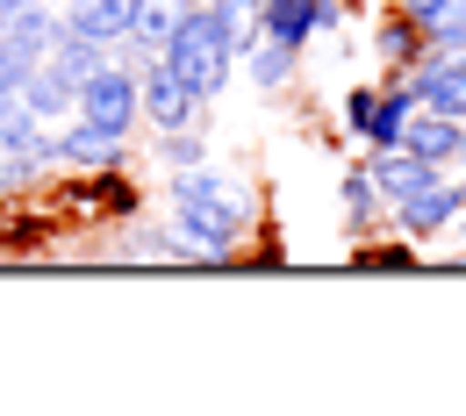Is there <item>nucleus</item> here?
I'll use <instances>...</instances> for the list:
<instances>
[{
	"label": "nucleus",
	"mask_w": 466,
	"mask_h": 416,
	"mask_svg": "<svg viewBox=\"0 0 466 416\" xmlns=\"http://www.w3.org/2000/svg\"><path fill=\"white\" fill-rule=\"evenodd\" d=\"M173 22H179V7H173V0H137V7H129V44L158 51V44L173 36Z\"/></svg>",
	"instance_id": "16"
},
{
	"label": "nucleus",
	"mask_w": 466,
	"mask_h": 416,
	"mask_svg": "<svg viewBox=\"0 0 466 416\" xmlns=\"http://www.w3.org/2000/svg\"><path fill=\"white\" fill-rule=\"evenodd\" d=\"M173 7H187V0H173Z\"/></svg>",
	"instance_id": "25"
},
{
	"label": "nucleus",
	"mask_w": 466,
	"mask_h": 416,
	"mask_svg": "<svg viewBox=\"0 0 466 416\" xmlns=\"http://www.w3.org/2000/svg\"><path fill=\"white\" fill-rule=\"evenodd\" d=\"M380 208V194H373V173L359 166V173H345V223L351 230H366V216Z\"/></svg>",
	"instance_id": "18"
},
{
	"label": "nucleus",
	"mask_w": 466,
	"mask_h": 416,
	"mask_svg": "<svg viewBox=\"0 0 466 416\" xmlns=\"http://www.w3.org/2000/svg\"><path fill=\"white\" fill-rule=\"evenodd\" d=\"M129 7L137 0H65V36H86L116 58V44L129 36Z\"/></svg>",
	"instance_id": "7"
},
{
	"label": "nucleus",
	"mask_w": 466,
	"mask_h": 416,
	"mask_svg": "<svg viewBox=\"0 0 466 416\" xmlns=\"http://www.w3.org/2000/svg\"><path fill=\"white\" fill-rule=\"evenodd\" d=\"M86 122H101L108 137H129V122H137V72L129 65H94L86 79H79V101H72Z\"/></svg>",
	"instance_id": "3"
},
{
	"label": "nucleus",
	"mask_w": 466,
	"mask_h": 416,
	"mask_svg": "<svg viewBox=\"0 0 466 416\" xmlns=\"http://www.w3.org/2000/svg\"><path fill=\"white\" fill-rule=\"evenodd\" d=\"M409 44H416L409 22H388V29H380V51H388V58H409Z\"/></svg>",
	"instance_id": "20"
},
{
	"label": "nucleus",
	"mask_w": 466,
	"mask_h": 416,
	"mask_svg": "<svg viewBox=\"0 0 466 416\" xmlns=\"http://www.w3.org/2000/svg\"><path fill=\"white\" fill-rule=\"evenodd\" d=\"M366 173H373V194L395 208V201H409L416 187H431L438 166H431V158H416L409 144H388V151H373V166H366Z\"/></svg>",
	"instance_id": "8"
},
{
	"label": "nucleus",
	"mask_w": 466,
	"mask_h": 416,
	"mask_svg": "<svg viewBox=\"0 0 466 416\" xmlns=\"http://www.w3.org/2000/svg\"><path fill=\"white\" fill-rule=\"evenodd\" d=\"M22 101H29L44 122H65V116H72V101H79V86H72V79H58V72H44V65H29Z\"/></svg>",
	"instance_id": "13"
},
{
	"label": "nucleus",
	"mask_w": 466,
	"mask_h": 416,
	"mask_svg": "<svg viewBox=\"0 0 466 416\" xmlns=\"http://www.w3.org/2000/svg\"><path fill=\"white\" fill-rule=\"evenodd\" d=\"M22 79H29V58H22V51H15L7 36H0V108H7L15 94H22Z\"/></svg>",
	"instance_id": "19"
},
{
	"label": "nucleus",
	"mask_w": 466,
	"mask_h": 416,
	"mask_svg": "<svg viewBox=\"0 0 466 416\" xmlns=\"http://www.w3.org/2000/svg\"><path fill=\"white\" fill-rule=\"evenodd\" d=\"M452 216H466V187L460 179H431V187H416L409 201H395V223H402L409 238H431V230H445Z\"/></svg>",
	"instance_id": "6"
},
{
	"label": "nucleus",
	"mask_w": 466,
	"mask_h": 416,
	"mask_svg": "<svg viewBox=\"0 0 466 416\" xmlns=\"http://www.w3.org/2000/svg\"><path fill=\"white\" fill-rule=\"evenodd\" d=\"M460 230H466V223H460Z\"/></svg>",
	"instance_id": "26"
},
{
	"label": "nucleus",
	"mask_w": 466,
	"mask_h": 416,
	"mask_svg": "<svg viewBox=\"0 0 466 416\" xmlns=\"http://www.w3.org/2000/svg\"><path fill=\"white\" fill-rule=\"evenodd\" d=\"M409 86H416V101H423V108L466 122V51H438L431 65H416V72H409Z\"/></svg>",
	"instance_id": "5"
},
{
	"label": "nucleus",
	"mask_w": 466,
	"mask_h": 416,
	"mask_svg": "<svg viewBox=\"0 0 466 416\" xmlns=\"http://www.w3.org/2000/svg\"><path fill=\"white\" fill-rule=\"evenodd\" d=\"M29 0H0V29H15V15H22Z\"/></svg>",
	"instance_id": "22"
},
{
	"label": "nucleus",
	"mask_w": 466,
	"mask_h": 416,
	"mask_svg": "<svg viewBox=\"0 0 466 416\" xmlns=\"http://www.w3.org/2000/svg\"><path fill=\"white\" fill-rule=\"evenodd\" d=\"M416 22L431 36V51H466V0H431Z\"/></svg>",
	"instance_id": "15"
},
{
	"label": "nucleus",
	"mask_w": 466,
	"mask_h": 416,
	"mask_svg": "<svg viewBox=\"0 0 466 416\" xmlns=\"http://www.w3.org/2000/svg\"><path fill=\"white\" fill-rule=\"evenodd\" d=\"M137 116L151 122V129H187V122L201 116V94H194L166 58H151L137 72Z\"/></svg>",
	"instance_id": "4"
},
{
	"label": "nucleus",
	"mask_w": 466,
	"mask_h": 416,
	"mask_svg": "<svg viewBox=\"0 0 466 416\" xmlns=\"http://www.w3.org/2000/svg\"><path fill=\"white\" fill-rule=\"evenodd\" d=\"M158 166H173V173H187V166H208V144L194 137V122H187V129H158Z\"/></svg>",
	"instance_id": "17"
},
{
	"label": "nucleus",
	"mask_w": 466,
	"mask_h": 416,
	"mask_svg": "<svg viewBox=\"0 0 466 416\" xmlns=\"http://www.w3.org/2000/svg\"><path fill=\"white\" fill-rule=\"evenodd\" d=\"M366 108H373V94H351V101H345V122H351V129H366Z\"/></svg>",
	"instance_id": "21"
},
{
	"label": "nucleus",
	"mask_w": 466,
	"mask_h": 416,
	"mask_svg": "<svg viewBox=\"0 0 466 416\" xmlns=\"http://www.w3.org/2000/svg\"><path fill=\"white\" fill-rule=\"evenodd\" d=\"M460 129H466V122L438 116V108H423V116H409L402 144L416 151V158H431V166H445V158H460Z\"/></svg>",
	"instance_id": "10"
},
{
	"label": "nucleus",
	"mask_w": 466,
	"mask_h": 416,
	"mask_svg": "<svg viewBox=\"0 0 466 416\" xmlns=\"http://www.w3.org/2000/svg\"><path fill=\"white\" fill-rule=\"evenodd\" d=\"M158 58L173 65L201 101H216V94H223V79H230V65H237V36H230V22L216 15V0H208V7H194V0L179 7L173 36L158 44Z\"/></svg>",
	"instance_id": "2"
},
{
	"label": "nucleus",
	"mask_w": 466,
	"mask_h": 416,
	"mask_svg": "<svg viewBox=\"0 0 466 416\" xmlns=\"http://www.w3.org/2000/svg\"><path fill=\"white\" fill-rule=\"evenodd\" d=\"M244 72H251V86H280V79H294V44H280V36H258L251 51H244Z\"/></svg>",
	"instance_id": "14"
},
{
	"label": "nucleus",
	"mask_w": 466,
	"mask_h": 416,
	"mask_svg": "<svg viewBox=\"0 0 466 416\" xmlns=\"http://www.w3.org/2000/svg\"><path fill=\"white\" fill-rule=\"evenodd\" d=\"M423 7H431V0H402V15H409V22H416V15H423Z\"/></svg>",
	"instance_id": "23"
},
{
	"label": "nucleus",
	"mask_w": 466,
	"mask_h": 416,
	"mask_svg": "<svg viewBox=\"0 0 466 416\" xmlns=\"http://www.w3.org/2000/svg\"><path fill=\"white\" fill-rule=\"evenodd\" d=\"M409 116H416V86H395V94H373V108H366V144L373 151H388V144H402V129H409Z\"/></svg>",
	"instance_id": "11"
},
{
	"label": "nucleus",
	"mask_w": 466,
	"mask_h": 416,
	"mask_svg": "<svg viewBox=\"0 0 466 416\" xmlns=\"http://www.w3.org/2000/svg\"><path fill=\"white\" fill-rule=\"evenodd\" d=\"M0 36H7V44H15L29 65H44V58L65 44V7H51V0H29V7L15 15V29H0Z\"/></svg>",
	"instance_id": "9"
},
{
	"label": "nucleus",
	"mask_w": 466,
	"mask_h": 416,
	"mask_svg": "<svg viewBox=\"0 0 466 416\" xmlns=\"http://www.w3.org/2000/svg\"><path fill=\"white\" fill-rule=\"evenodd\" d=\"M173 230L201 259H223L237 238H244V223H251V201H244V187L230 173H216V166H187L173 173Z\"/></svg>",
	"instance_id": "1"
},
{
	"label": "nucleus",
	"mask_w": 466,
	"mask_h": 416,
	"mask_svg": "<svg viewBox=\"0 0 466 416\" xmlns=\"http://www.w3.org/2000/svg\"><path fill=\"white\" fill-rule=\"evenodd\" d=\"M460 158H466V129H460Z\"/></svg>",
	"instance_id": "24"
},
{
	"label": "nucleus",
	"mask_w": 466,
	"mask_h": 416,
	"mask_svg": "<svg viewBox=\"0 0 466 416\" xmlns=\"http://www.w3.org/2000/svg\"><path fill=\"white\" fill-rule=\"evenodd\" d=\"M258 36H280L301 51V36H316V0H258Z\"/></svg>",
	"instance_id": "12"
}]
</instances>
